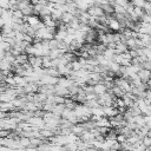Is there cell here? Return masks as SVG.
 I'll return each instance as SVG.
<instances>
[{"label":"cell","instance_id":"7","mask_svg":"<svg viewBox=\"0 0 151 151\" xmlns=\"http://www.w3.org/2000/svg\"><path fill=\"white\" fill-rule=\"evenodd\" d=\"M138 39L143 42L144 47H147L151 45V35L150 34H145V33H139L138 34Z\"/></svg>","mask_w":151,"mask_h":151},{"label":"cell","instance_id":"12","mask_svg":"<svg viewBox=\"0 0 151 151\" xmlns=\"http://www.w3.org/2000/svg\"><path fill=\"white\" fill-rule=\"evenodd\" d=\"M114 50H116V53L117 54H120V53H125V52H127L129 51V47H127V45L125 44V42H117L116 44V47H114Z\"/></svg>","mask_w":151,"mask_h":151},{"label":"cell","instance_id":"16","mask_svg":"<svg viewBox=\"0 0 151 151\" xmlns=\"http://www.w3.org/2000/svg\"><path fill=\"white\" fill-rule=\"evenodd\" d=\"M0 67H1V71H11V70H13V65L9 61H7L6 59H1Z\"/></svg>","mask_w":151,"mask_h":151},{"label":"cell","instance_id":"21","mask_svg":"<svg viewBox=\"0 0 151 151\" xmlns=\"http://www.w3.org/2000/svg\"><path fill=\"white\" fill-rule=\"evenodd\" d=\"M126 139H127V137H126L125 134H123V133H119V134L117 136V140H118L119 143H124V142H126Z\"/></svg>","mask_w":151,"mask_h":151},{"label":"cell","instance_id":"23","mask_svg":"<svg viewBox=\"0 0 151 151\" xmlns=\"http://www.w3.org/2000/svg\"><path fill=\"white\" fill-rule=\"evenodd\" d=\"M143 143L146 145V147H149V146H151V138L149 137V136H146V137H144L143 138Z\"/></svg>","mask_w":151,"mask_h":151},{"label":"cell","instance_id":"18","mask_svg":"<svg viewBox=\"0 0 151 151\" xmlns=\"http://www.w3.org/2000/svg\"><path fill=\"white\" fill-rule=\"evenodd\" d=\"M46 70V74L48 76H53V77H60L59 71L57 67H50V68H45Z\"/></svg>","mask_w":151,"mask_h":151},{"label":"cell","instance_id":"10","mask_svg":"<svg viewBox=\"0 0 151 151\" xmlns=\"http://www.w3.org/2000/svg\"><path fill=\"white\" fill-rule=\"evenodd\" d=\"M71 131L74 133V134H77V136H81L85 131H86V129L81 125V124H73V126L71 127Z\"/></svg>","mask_w":151,"mask_h":151},{"label":"cell","instance_id":"1","mask_svg":"<svg viewBox=\"0 0 151 151\" xmlns=\"http://www.w3.org/2000/svg\"><path fill=\"white\" fill-rule=\"evenodd\" d=\"M107 26L111 31L113 32H118V31H122V25L120 22L112 15H107Z\"/></svg>","mask_w":151,"mask_h":151},{"label":"cell","instance_id":"8","mask_svg":"<svg viewBox=\"0 0 151 151\" xmlns=\"http://www.w3.org/2000/svg\"><path fill=\"white\" fill-rule=\"evenodd\" d=\"M138 76L140 77V79L143 80V83H147L150 80V77H151V71H149L146 68H142L138 72Z\"/></svg>","mask_w":151,"mask_h":151},{"label":"cell","instance_id":"4","mask_svg":"<svg viewBox=\"0 0 151 151\" xmlns=\"http://www.w3.org/2000/svg\"><path fill=\"white\" fill-rule=\"evenodd\" d=\"M28 64L31 66H33V68H40V67H42V57L29 55L28 57Z\"/></svg>","mask_w":151,"mask_h":151},{"label":"cell","instance_id":"14","mask_svg":"<svg viewBox=\"0 0 151 151\" xmlns=\"http://www.w3.org/2000/svg\"><path fill=\"white\" fill-rule=\"evenodd\" d=\"M74 18H77L73 13H71V12H65L64 13V15H63V18H61V21L64 22V24H66V25H68Z\"/></svg>","mask_w":151,"mask_h":151},{"label":"cell","instance_id":"9","mask_svg":"<svg viewBox=\"0 0 151 151\" xmlns=\"http://www.w3.org/2000/svg\"><path fill=\"white\" fill-rule=\"evenodd\" d=\"M65 53H66L65 50H61V48H53V50H51V52H50V57H51V59H57V58L63 57Z\"/></svg>","mask_w":151,"mask_h":151},{"label":"cell","instance_id":"31","mask_svg":"<svg viewBox=\"0 0 151 151\" xmlns=\"http://www.w3.org/2000/svg\"><path fill=\"white\" fill-rule=\"evenodd\" d=\"M150 79H151V77H150Z\"/></svg>","mask_w":151,"mask_h":151},{"label":"cell","instance_id":"11","mask_svg":"<svg viewBox=\"0 0 151 151\" xmlns=\"http://www.w3.org/2000/svg\"><path fill=\"white\" fill-rule=\"evenodd\" d=\"M96 35H97V32L93 28H91L88 32H86V37H85L86 44H93L94 39H96Z\"/></svg>","mask_w":151,"mask_h":151},{"label":"cell","instance_id":"27","mask_svg":"<svg viewBox=\"0 0 151 151\" xmlns=\"http://www.w3.org/2000/svg\"><path fill=\"white\" fill-rule=\"evenodd\" d=\"M145 151H151V146H149V147H146V150Z\"/></svg>","mask_w":151,"mask_h":151},{"label":"cell","instance_id":"30","mask_svg":"<svg viewBox=\"0 0 151 151\" xmlns=\"http://www.w3.org/2000/svg\"><path fill=\"white\" fill-rule=\"evenodd\" d=\"M17 1H20V0H17Z\"/></svg>","mask_w":151,"mask_h":151},{"label":"cell","instance_id":"24","mask_svg":"<svg viewBox=\"0 0 151 151\" xmlns=\"http://www.w3.org/2000/svg\"><path fill=\"white\" fill-rule=\"evenodd\" d=\"M85 151H101V150H99V149H97V147H93V146H91V147L86 149Z\"/></svg>","mask_w":151,"mask_h":151},{"label":"cell","instance_id":"26","mask_svg":"<svg viewBox=\"0 0 151 151\" xmlns=\"http://www.w3.org/2000/svg\"><path fill=\"white\" fill-rule=\"evenodd\" d=\"M147 85H149V88H151V79L147 81Z\"/></svg>","mask_w":151,"mask_h":151},{"label":"cell","instance_id":"19","mask_svg":"<svg viewBox=\"0 0 151 151\" xmlns=\"http://www.w3.org/2000/svg\"><path fill=\"white\" fill-rule=\"evenodd\" d=\"M130 2H131L134 7L144 8V6H145V4H146V0H130Z\"/></svg>","mask_w":151,"mask_h":151},{"label":"cell","instance_id":"22","mask_svg":"<svg viewBox=\"0 0 151 151\" xmlns=\"http://www.w3.org/2000/svg\"><path fill=\"white\" fill-rule=\"evenodd\" d=\"M143 68H146L149 71H151V60H145L143 64H142Z\"/></svg>","mask_w":151,"mask_h":151},{"label":"cell","instance_id":"2","mask_svg":"<svg viewBox=\"0 0 151 151\" xmlns=\"http://www.w3.org/2000/svg\"><path fill=\"white\" fill-rule=\"evenodd\" d=\"M59 80V77H53V76H48L45 74L41 77V79L38 81L39 85H57Z\"/></svg>","mask_w":151,"mask_h":151},{"label":"cell","instance_id":"20","mask_svg":"<svg viewBox=\"0 0 151 151\" xmlns=\"http://www.w3.org/2000/svg\"><path fill=\"white\" fill-rule=\"evenodd\" d=\"M81 68H83V65L80 64V61H79L78 59L72 63V70H73V71H79V70H81Z\"/></svg>","mask_w":151,"mask_h":151},{"label":"cell","instance_id":"3","mask_svg":"<svg viewBox=\"0 0 151 151\" xmlns=\"http://www.w3.org/2000/svg\"><path fill=\"white\" fill-rule=\"evenodd\" d=\"M87 12H88V14H90L91 17H96V18H99V17L105 15V12H104L103 7H101V6H98V5L91 6V7L87 9Z\"/></svg>","mask_w":151,"mask_h":151},{"label":"cell","instance_id":"28","mask_svg":"<svg viewBox=\"0 0 151 151\" xmlns=\"http://www.w3.org/2000/svg\"><path fill=\"white\" fill-rule=\"evenodd\" d=\"M147 136H149V137L151 138V130H150V132H149V134H147Z\"/></svg>","mask_w":151,"mask_h":151},{"label":"cell","instance_id":"5","mask_svg":"<svg viewBox=\"0 0 151 151\" xmlns=\"http://www.w3.org/2000/svg\"><path fill=\"white\" fill-rule=\"evenodd\" d=\"M93 87H94V93L98 94V96H101V94H104V93H106L109 91L106 85H105V83H103V81L97 83L96 85H93Z\"/></svg>","mask_w":151,"mask_h":151},{"label":"cell","instance_id":"13","mask_svg":"<svg viewBox=\"0 0 151 151\" xmlns=\"http://www.w3.org/2000/svg\"><path fill=\"white\" fill-rule=\"evenodd\" d=\"M63 15H64V12H63L61 9H59V8H57V7L52 8V12H51V17H52L54 20H61Z\"/></svg>","mask_w":151,"mask_h":151},{"label":"cell","instance_id":"25","mask_svg":"<svg viewBox=\"0 0 151 151\" xmlns=\"http://www.w3.org/2000/svg\"><path fill=\"white\" fill-rule=\"evenodd\" d=\"M146 126L149 127V130H151V120H149V122L146 123Z\"/></svg>","mask_w":151,"mask_h":151},{"label":"cell","instance_id":"17","mask_svg":"<svg viewBox=\"0 0 151 151\" xmlns=\"http://www.w3.org/2000/svg\"><path fill=\"white\" fill-rule=\"evenodd\" d=\"M67 34H68L67 31H65V29H58L57 33H55V35H54V38L58 39V40H60V41H64L65 38L67 37Z\"/></svg>","mask_w":151,"mask_h":151},{"label":"cell","instance_id":"29","mask_svg":"<svg viewBox=\"0 0 151 151\" xmlns=\"http://www.w3.org/2000/svg\"><path fill=\"white\" fill-rule=\"evenodd\" d=\"M149 90H150V92H151V88H149Z\"/></svg>","mask_w":151,"mask_h":151},{"label":"cell","instance_id":"6","mask_svg":"<svg viewBox=\"0 0 151 151\" xmlns=\"http://www.w3.org/2000/svg\"><path fill=\"white\" fill-rule=\"evenodd\" d=\"M96 124H97V126H101V127H112V126H111L110 118H107L106 116L99 117V118L96 120Z\"/></svg>","mask_w":151,"mask_h":151},{"label":"cell","instance_id":"15","mask_svg":"<svg viewBox=\"0 0 151 151\" xmlns=\"http://www.w3.org/2000/svg\"><path fill=\"white\" fill-rule=\"evenodd\" d=\"M109 91H110L112 94H114L117 98H123V96H124V93H125V92H124L119 86H117V85H114V86H113L111 90H109Z\"/></svg>","mask_w":151,"mask_h":151}]
</instances>
